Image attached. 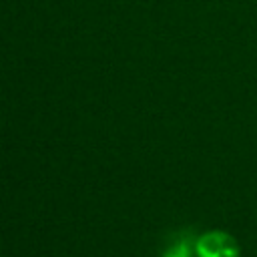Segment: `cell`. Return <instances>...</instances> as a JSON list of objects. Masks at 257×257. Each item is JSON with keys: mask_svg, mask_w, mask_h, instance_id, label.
<instances>
[{"mask_svg": "<svg viewBox=\"0 0 257 257\" xmlns=\"http://www.w3.org/2000/svg\"><path fill=\"white\" fill-rule=\"evenodd\" d=\"M197 257H239L237 243L223 231H209L197 239Z\"/></svg>", "mask_w": 257, "mask_h": 257, "instance_id": "obj_1", "label": "cell"}, {"mask_svg": "<svg viewBox=\"0 0 257 257\" xmlns=\"http://www.w3.org/2000/svg\"><path fill=\"white\" fill-rule=\"evenodd\" d=\"M197 241L191 235H179L163 253V257H195L197 249H195Z\"/></svg>", "mask_w": 257, "mask_h": 257, "instance_id": "obj_2", "label": "cell"}]
</instances>
